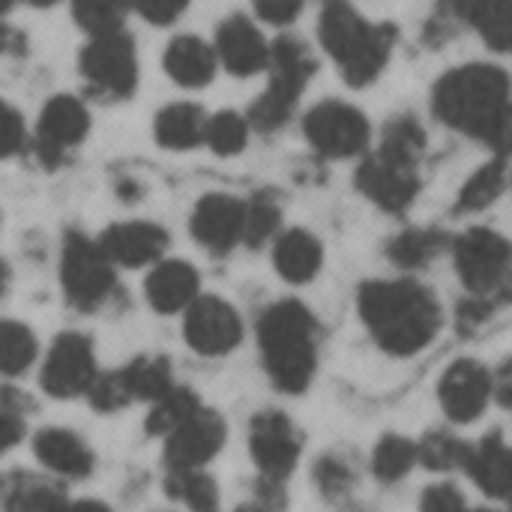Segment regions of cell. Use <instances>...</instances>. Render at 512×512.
I'll return each instance as SVG.
<instances>
[{"mask_svg": "<svg viewBox=\"0 0 512 512\" xmlns=\"http://www.w3.org/2000/svg\"><path fill=\"white\" fill-rule=\"evenodd\" d=\"M495 300H486V297H468L462 306H459V324H462V330H477V327H483L489 318H492V312H495Z\"/></svg>", "mask_w": 512, "mask_h": 512, "instance_id": "46", "label": "cell"}, {"mask_svg": "<svg viewBox=\"0 0 512 512\" xmlns=\"http://www.w3.org/2000/svg\"><path fill=\"white\" fill-rule=\"evenodd\" d=\"M453 261L462 285L474 297L495 303L510 300L512 291V243L492 228H471L453 240Z\"/></svg>", "mask_w": 512, "mask_h": 512, "instance_id": "6", "label": "cell"}, {"mask_svg": "<svg viewBox=\"0 0 512 512\" xmlns=\"http://www.w3.org/2000/svg\"><path fill=\"white\" fill-rule=\"evenodd\" d=\"M183 336L195 354L225 357L240 345L243 321H240V312L228 300L216 294H198V300L186 309Z\"/></svg>", "mask_w": 512, "mask_h": 512, "instance_id": "11", "label": "cell"}, {"mask_svg": "<svg viewBox=\"0 0 512 512\" xmlns=\"http://www.w3.org/2000/svg\"><path fill=\"white\" fill-rule=\"evenodd\" d=\"M27 141V129H24V120L21 114L0 99V159H9L15 156Z\"/></svg>", "mask_w": 512, "mask_h": 512, "instance_id": "41", "label": "cell"}, {"mask_svg": "<svg viewBox=\"0 0 512 512\" xmlns=\"http://www.w3.org/2000/svg\"><path fill=\"white\" fill-rule=\"evenodd\" d=\"M447 249V234L438 228H408L387 243V255L402 270H423Z\"/></svg>", "mask_w": 512, "mask_h": 512, "instance_id": "28", "label": "cell"}, {"mask_svg": "<svg viewBox=\"0 0 512 512\" xmlns=\"http://www.w3.org/2000/svg\"><path fill=\"white\" fill-rule=\"evenodd\" d=\"M438 402L444 414L459 426L480 420L492 402V372L471 357L450 363L438 381Z\"/></svg>", "mask_w": 512, "mask_h": 512, "instance_id": "16", "label": "cell"}, {"mask_svg": "<svg viewBox=\"0 0 512 512\" xmlns=\"http://www.w3.org/2000/svg\"><path fill=\"white\" fill-rule=\"evenodd\" d=\"M303 135L315 153L327 159H351L366 153L372 126L357 105L327 99L303 117Z\"/></svg>", "mask_w": 512, "mask_h": 512, "instance_id": "9", "label": "cell"}, {"mask_svg": "<svg viewBox=\"0 0 512 512\" xmlns=\"http://www.w3.org/2000/svg\"><path fill=\"white\" fill-rule=\"evenodd\" d=\"M510 183V171H507V159L495 156L492 162L480 165L468 180L465 186L459 189V198H456V213H480L486 207H492L504 189Z\"/></svg>", "mask_w": 512, "mask_h": 512, "instance_id": "27", "label": "cell"}, {"mask_svg": "<svg viewBox=\"0 0 512 512\" xmlns=\"http://www.w3.org/2000/svg\"><path fill=\"white\" fill-rule=\"evenodd\" d=\"M15 3H21V0H0V15H6Z\"/></svg>", "mask_w": 512, "mask_h": 512, "instance_id": "52", "label": "cell"}, {"mask_svg": "<svg viewBox=\"0 0 512 512\" xmlns=\"http://www.w3.org/2000/svg\"><path fill=\"white\" fill-rule=\"evenodd\" d=\"M87 396H90V405L96 411H102V414H114V411H120V408H126L132 402L126 387H123V381H120V372L99 375Z\"/></svg>", "mask_w": 512, "mask_h": 512, "instance_id": "40", "label": "cell"}, {"mask_svg": "<svg viewBox=\"0 0 512 512\" xmlns=\"http://www.w3.org/2000/svg\"><path fill=\"white\" fill-rule=\"evenodd\" d=\"M24 51H27V36L12 24H0V54L21 57Z\"/></svg>", "mask_w": 512, "mask_h": 512, "instance_id": "48", "label": "cell"}, {"mask_svg": "<svg viewBox=\"0 0 512 512\" xmlns=\"http://www.w3.org/2000/svg\"><path fill=\"white\" fill-rule=\"evenodd\" d=\"M471 453V444H465L462 438L450 435V432H426L417 441V465L447 474L456 468H465Z\"/></svg>", "mask_w": 512, "mask_h": 512, "instance_id": "35", "label": "cell"}, {"mask_svg": "<svg viewBox=\"0 0 512 512\" xmlns=\"http://www.w3.org/2000/svg\"><path fill=\"white\" fill-rule=\"evenodd\" d=\"M282 225V207L270 192H258L246 201V222H243V243L264 246L279 234Z\"/></svg>", "mask_w": 512, "mask_h": 512, "instance_id": "38", "label": "cell"}, {"mask_svg": "<svg viewBox=\"0 0 512 512\" xmlns=\"http://www.w3.org/2000/svg\"><path fill=\"white\" fill-rule=\"evenodd\" d=\"M39 354V342L33 330L21 321L0 318V378L24 375Z\"/></svg>", "mask_w": 512, "mask_h": 512, "instance_id": "30", "label": "cell"}, {"mask_svg": "<svg viewBox=\"0 0 512 512\" xmlns=\"http://www.w3.org/2000/svg\"><path fill=\"white\" fill-rule=\"evenodd\" d=\"M72 3V18L87 36H102L123 30L129 0H69Z\"/></svg>", "mask_w": 512, "mask_h": 512, "instance_id": "37", "label": "cell"}, {"mask_svg": "<svg viewBox=\"0 0 512 512\" xmlns=\"http://www.w3.org/2000/svg\"><path fill=\"white\" fill-rule=\"evenodd\" d=\"M258 348L270 381L291 396L309 390L318 369V324L300 300L273 303L258 321Z\"/></svg>", "mask_w": 512, "mask_h": 512, "instance_id": "4", "label": "cell"}, {"mask_svg": "<svg viewBox=\"0 0 512 512\" xmlns=\"http://www.w3.org/2000/svg\"><path fill=\"white\" fill-rule=\"evenodd\" d=\"M165 72L174 84L180 87H189V90H198V87H207L219 69V57H216V48L198 36H177L168 42L165 48Z\"/></svg>", "mask_w": 512, "mask_h": 512, "instance_id": "23", "label": "cell"}, {"mask_svg": "<svg viewBox=\"0 0 512 512\" xmlns=\"http://www.w3.org/2000/svg\"><path fill=\"white\" fill-rule=\"evenodd\" d=\"M249 450L267 483H282L300 462L303 441L282 411H261L249 423Z\"/></svg>", "mask_w": 512, "mask_h": 512, "instance_id": "12", "label": "cell"}, {"mask_svg": "<svg viewBox=\"0 0 512 512\" xmlns=\"http://www.w3.org/2000/svg\"><path fill=\"white\" fill-rule=\"evenodd\" d=\"M417 465V441L405 435H384L372 453V474L378 483H399L405 480Z\"/></svg>", "mask_w": 512, "mask_h": 512, "instance_id": "33", "label": "cell"}, {"mask_svg": "<svg viewBox=\"0 0 512 512\" xmlns=\"http://www.w3.org/2000/svg\"><path fill=\"white\" fill-rule=\"evenodd\" d=\"M207 111L195 102H174L156 114L153 135L165 150H195L204 144Z\"/></svg>", "mask_w": 512, "mask_h": 512, "instance_id": "25", "label": "cell"}, {"mask_svg": "<svg viewBox=\"0 0 512 512\" xmlns=\"http://www.w3.org/2000/svg\"><path fill=\"white\" fill-rule=\"evenodd\" d=\"M396 36L393 24L369 21L348 0H324L321 6L318 39L351 87H366L387 69Z\"/></svg>", "mask_w": 512, "mask_h": 512, "instance_id": "3", "label": "cell"}, {"mask_svg": "<svg viewBox=\"0 0 512 512\" xmlns=\"http://www.w3.org/2000/svg\"><path fill=\"white\" fill-rule=\"evenodd\" d=\"M6 288H9V267H6V261L0 258V297H3Z\"/></svg>", "mask_w": 512, "mask_h": 512, "instance_id": "51", "label": "cell"}, {"mask_svg": "<svg viewBox=\"0 0 512 512\" xmlns=\"http://www.w3.org/2000/svg\"><path fill=\"white\" fill-rule=\"evenodd\" d=\"M303 3H306V0H252L255 15H258L264 24H273V27L291 24V21L303 12Z\"/></svg>", "mask_w": 512, "mask_h": 512, "instance_id": "44", "label": "cell"}, {"mask_svg": "<svg viewBox=\"0 0 512 512\" xmlns=\"http://www.w3.org/2000/svg\"><path fill=\"white\" fill-rule=\"evenodd\" d=\"M243 222H246V201L234 195H204L189 219V231L198 246L213 255L231 252L243 243Z\"/></svg>", "mask_w": 512, "mask_h": 512, "instance_id": "17", "label": "cell"}, {"mask_svg": "<svg viewBox=\"0 0 512 512\" xmlns=\"http://www.w3.org/2000/svg\"><path fill=\"white\" fill-rule=\"evenodd\" d=\"M78 69L87 87L108 99H126L138 87V51L129 33L114 30L102 36H90L81 48Z\"/></svg>", "mask_w": 512, "mask_h": 512, "instance_id": "8", "label": "cell"}, {"mask_svg": "<svg viewBox=\"0 0 512 512\" xmlns=\"http://www.w3.org/2000/svg\"><path fill=\"white\" fill-rule=\"evenodd\" d=\"M21 438H24L21 408H15L9 399H0V456L9 453Z\"/></svg>", "mask_w": 512, "mask_h": 512, "instance_id": "45", "label": "cell"}, {"mask_svg": "<svg viewBox=\"0 0 512 512\" xmlns=\"http://www.w3.org/2000/svg\"><path fill=\"white\" fill-rule=\"evenodd\" d=\"M315 483L324 498H342L354 486V468L342 456H324L315 465Z\"/></svg>", "mask_w": 512, "mask_h": 512, "instance_id": "39", "label": "cell"}, {"mask_svg": "<svg viewBox=\"0 0 512 512\" xmlns=\"http://www.w3.org/2000/svg\"><path fill=\"white\" fill-rule=\"evenodd\" d=\"M273 264L279 276L291 285H306L321 273L324 264V246L321 240L306 228L282 231L273 243Z\"/></svg>", "mask_w": 512, "mask_h": 512, "instance_id": "24", "label": "cell"}, {"mask_svg": "<svg viewBox=\"0 0 512 512\" xmlns=\"http://www.w3.org/2000/svg\"><path fill=\"white\" fill-rule=\"evenodd\" d=\"M66 512H111V507H105L102 501H78V504H69Z\"/></svg>", "mask_w": 512, "mask_h": 512, "instance_id": "50", "label": "cell"}, {"mask_svg": "<svg viewBox=\"0 0 512 512\" xmlns=\"http://www.w3.org/2000/svg\"><path fill=\"white\" fill-rule=\"evenodd\" d=\"M90 132V114L87 105L75 96H54L45 102V108L39 111L36 120V156L45 165H60L66 159L69 150H75Z\"/></svg>", "mask_w": 512, "mask_h": 512, "instance_id": "14", "label": "cell"}, {"mask_svg": "<svg viewBox=\"0 0 512 512\" xmlns=\"http://www.w3.org/2000/svg\"><path fill=\"white\" fill-rule=\"evenodd\" d=\"M420 512H471L465 495L453 483L429 486L420 498Z\"/></svg>", "mask_w": 512, "mask_h": 512, "instance_id": "42", "label": "cell"}, {"mask_svg": "<svg viewBox=\"0 0 512 512\" xmlns=\"http://www.w3.org/2000/svg\"><path fill=\"white\" fill-rule=\"evenodd\" d=\"M3 510L6 512H66L69 510V498L63 495V489L57 483L48 480H36V477H21L6 489L3 498Z\"/></svg>", "mask_w": 512, "mask_h": 512, "instance_id": "29", "label": "cell"}, {"mask_svg": "<svg viewBox=\"0 0 512 512\" xmlns=\"http://www.w3.org/2000/svg\"><path fill=\"white\" fill-rule=\"evenodd\" d=\"M465 471L489 498L512 504V447L498 432L471 447Z\"/></svg>", "mask_w": 512, "mask_h": 512, "instance_id": "22", "label": "cell"}, {"mask_svg": "<svg viewBox=\"0 0 512 512\" xmlns=\"http://www.w3.org/2000/svg\"><path fill=\"white\" fill-rule=\"evenodd\" d=\"M117 372H120V381L132 402H156L159 396H165L174 387L171 363L159 354L135 357L132 363H126Z\"/></svg>", "mask_w": 512, "mask_h": 512, "instance_id": "26", "label": "cell"}, {"mask_svg": "<svg viewBox=\"0 0 512 512\" xmlns=\"http://www.w3.org/2000/svg\"><path fill=\"white\" fill-rule=\"evenodd\" d=\"M420 165L399 162L381 150L369 153L357 168V189L387 213H405L420 195Z\"/></svg>", "mask_w": 512, "mask_h": 512, "instance_id": "13", "label": "cell"}, {"mask_svg": "<svg viewBox=\"0 0 512 512\" xmlns=\"http://www.w3.org/2000/svg\"><path fill=\"white\" fill-rule=\"evenodd\" d=\"M201 408L198 396L189 387H171L165 396H159L156 402H150V414H147V435L156 438H168L180 423H186L195 411Z\"/></svg>", "mask_w": 512, "mask_h": 512, "instance_id": "32", "label": "cell"}, {"mask_svg": "<svg viewBox=\"0 0 512 512\" xmlns=\"http://www.w3.org/2000/svg\"><path fill=\"white\" fill-rule=\"evenodd\" d=\"M129 3L135 6V12L144 21H150L156 27H165V24L177 21L189 6V0H129Z\"/></svg>", "mask_w": 512, "mask_h": 512, "instance_id": "43", "label": "cell"}, {"mask_svg": "<svg viewBox=\"0 0 512 512\" xmlns=\"http://www.w3.org/2000/svg\"><path fill=\"white\" fill-rule=\"evenodd\" d=\"M99 378L93 342L84 333H60L39 372V384L51 399H78L87 396L93 381Z\"/></svg>", "mask_w": 512, "mask_h": 512, "instance_id": "10", "label": "cell"}, {"mask_svg": "<svg viewBox=\"0 0 512 512\" xmlns=\"http://www.w3.org/2000/svg\"><path fill=\"white\" fill-rule=\"evenodd\" d=\"M249 120L240 111H216L207 114V129H204V144L216 156H237L249 144Z\"/></svg>", "mask_w": 512, "mask_h": 512, "instance_id": "36", "label": "cell"}, {"mask_svg": "<svg viewBox=\"0 0 512 512\" xmlns=\"http://www.w3.org/2000/svg\"><path fill=\"white\" fill-rule=\"evenodd\" d=\"M225 438H228L225 420L201 405L186 423H180L165 438L168 471H204V465H210L225 447Z\"/></svg>", "mask_w": 512, "mask_h": 512, "instance_id": "15", "label": "cell"}, {"mask_svg": "<svg viewBox=\"0 0 512 512\" xmlns=\"http://www.w3.org/2000/svg\"><path fill=\"white\" fill-rule=\"evenodd\" d=\"M36 459L63 480H84L93 471V450L72 429H42L33 438Z\"/></svg>", "mask_w": 512, "mask_h": 512, "instance_id": "21", "label": "cell"}, {"mask_svg": "<svg viewBox=\"0 0 512 512\" xmlns=\"http://www.w3.org/2000/svg\"><path fill=\"white\" fill-rule=\"evenodd\" d=\"M432 114L453 132L512 156V78L495 63H465L432 87Z\"/></svg>", "mask_w": 512, "mask_h": 512, "instance_id": "1", "label": "cell"}, {"mask_svg": "<svg viewBox=\"0 0 512 512\" xmlns=\"http://www.w3.org/2000/svg\"><path fill=\"white\" fill-rule=\"evenodd\" d=\"M357 309L375 345L393 357L420 354L444 321L435 294L414 279H375L360 285Z\"/></svg>", "mask_w": 512, "mask_h": 512, "instance_id": "2", "label": "cell"}, {"mask_svg": "<svg viewBox=\"0 0 512 512\" xmlns=\"http://www.w3.org/2000/svg\"><path fill=\"white\" fill-rule=\"evenodd\" d=\"M378 150L399 159V162L420 165L423 156H426V129H423V123L414 114H396L384 126Z\"/></svg>", "mask_w": 512, "mask_h": 512, "instance_id": "31", "label": "cell"}, {"mask_svg": "<svg viewBox=\"0 0 512 512\" xmlns=\"http://www.w3.org/2000/svg\"><path fill=\"white\" fill-rule=\"evenodd\" d=\"M96 243L114 267H147L162 261L168 249V231L156 222L132 219L105 228Z\"/></svg>", "mask_w": 512, "mask_h": 512, "instance_id": "19", "label": "cell"}, {"mask_svg": "<svg viewBox=\"0 0 512 512\" xmlns=\"http://www.w3.org/2000/svg\"><path fill=\"white\" fill-rule=\"evenodd\" d=\"M24 3H30V6H54L57 0H24Z\"/></svg>", "mask_w": 512, "mask_h": 512, "instance_id": "53", "label": "cell"}, {"mask_svg": "<svg viewBox=\"0 0 512 512\" xmlns=\"http://www.w3.org/2000/svg\"><path fill=\"white\" fill-rule=\"evenodd\" d=\"M165 492L189 512H219V489L204 471H168Z\"/></svg>", "mask_w": 512, "mask_h": 512, "instance_id": "34", "label": "cell"}, {"mask_svg": "<svg viewBox=\"0 0 512 512\" xmlns=\"http://www.w3.org/2000/svg\"><path fill=\"white\" fill-rule=\"evenodd\" d=\"M198 294H201L198 270L180 258L156 261L153 270L147 273V282H144V297H147L150 309L159 315L186 312L198 300Z\"/></svg>", "mask_w": 512, "mask_h": 512, "instance_id": "20", "label": "cell"}, {"mask_svg": "<svg viewBox=\"0 0 512 512\" xmlns=\"http://www.w3.org/2000/svg\"><path fill=\"white\" fill-rule=\"evenodd\" d=\"M60 285L66 300L78 312H93L102 303H108V297L117 288L114 264L105 258L96 240L69 231L60 252Z\"/></svg>", "mask_w": 512, "mask_h": 512, "instance_id": "7", "label": "cell"}, {"mask_svg": "<svg viewBox=\"0 0 512 512\" xmlns=\"http://www.w3.org/2000/svg\"><path fill=\"white\" fill-rule=\"evenodd\" d=\"M471 512H501V510H471Z\"/></svg>", "mask_w": 512, "mask_h": 512, "instance_id": "54", "label": "cell"}, {"mask_svg": "<svg viewBox=\"0 0 512 512\" xmlns=\"http://www.w3.org/2000/svg\"><path fill=\"white\" fill-rule=\"evenodd\" d=\"M234 512H276V501H270L267 495H261L258 501H252V504H243V507H237Z\"/></svg>", "mask_w": 512, "mask_h": 512, "instance_id": "49", "label": "cell"}, {"mask_svg": "<svg viewBox=\"0 0 512 512\" xmlns=\"http://www.w3.org/2000/svg\"><path fill=\"white\" fill-rule=\"evenodd\" d=\"M315 69H318V60L306 42H300L297 36H279L270 45V63L264 69L267 87L246 114L249 126L258 132L282 129L291 120L300 96L306 93Z\"/></svg>", "mask_w": 512, "mask_h": 512, "instance_id": "5", "label": "cell"}, {"mask_svg": "<svg viewBox=\"0 0 512 512\" xmlns=\"http://www.w3.org/2000/svg\"><path fill=\"white\" fill-rule=\"evenodd\" d=\"M492 396L512 411V357H507L501 366H498V372L492 375Z\"/></svg>", "mask_w": 512, "mask_h": 512, "instance_id": "47", "label": "cell"}, {"mask_svg": "<svg viewBox=\"0 0 512 512\" xmlns=\"http://www.w3.org/2000/svg\"><path fill=\"white\" fill-rule=\"evenodd\" d=\"M216 57L237 78H249L267 69L270 63V42L264 39L261 27L249 15H228L216 30Z\"/></svg>", "mask_w": 512, "mask_h": 512, "instance_id": "18", "label": "cell"}, {"mask_svg": "<svg viewBox=\"0 0 512 512\" xmlns=\"http://www.w3.org/2000/svg\"><path fill=\"white\" fill-rule=\"evenodd\" d=\"M510 507H512V504H510Z\"/></svg>", "mask_w": 512, "mask_h": 512, "instance_id": "55", "label": "cell"}]
</instances>
